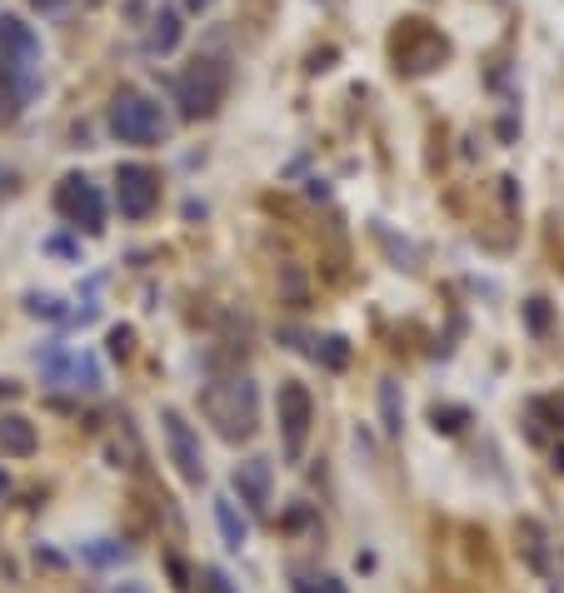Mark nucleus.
Segmentation results:
<instances>
[{"instance_id":"nucleus-1","label":"nucleus","mask_w":564,"mask_h":593,"mask_svg":"<svg viewBox=\"0 0 564 593\" xmlns=\"http://www.w3.org/2000/svg\"><path fill=\"white\" fill-rule=\"evenodd\" d=\"M41 90V41L21 15H0V115H15Z\"/></svg>"},{"instance_id":"nucleus-2","label":"nucleus","mask_w":564,"mask_h":593,"mask_svg":"<svg viewBox=\"0 0 564 593\" xmlns=\"http://www.w3.org/2000/svg\"><path fill=\"white\" fill-rule=\"evenodd\" d=\"M200 410L220 429V439H250L255 419H261V404H255V384L250 379H220V384H210L200 394Z\"/></svg>"},{"instance_id":"nucleus-3","label":"nucleus","mask_w":564,"mask_h":593,"mask_svg":"<svg viewBox=\"0 0 564 593\" xmlns=\"http://www.w3.org/2000/svg\"><path fill=\"white\" fill-rule=\"evenodd\" d=\"M170 130V120H165L161 100H151L145 90H120L115 100H110V135L125 145H155Z\"/></svg>"},{"instance_id":"nucleus-4","label":"nucleus","mask_w":564,"mask_h":593,"mask_svg":"<svg viewBox=\"0 0 564 593\" xmlns=\"http://www.w3.org/2000/svg\"><path fill=\"white\" fill-rule=\"evenodd\" d=\"M225 90H230V70H225L220 60L185 65L180 80H175V100H180V115H185V120H210L220 105H225Z\"/></svg>"},{"instance_id":"nucleus-5","label":"nucleus","mask_w":564,"mask_h":593,"mask_svg":"<svg viewBox=\"0 0 564 593\" xmlns=\"http://www.w3.org/2000/svg\"><path fill=\"white\" fill-rule=\"evenodd\" d=\"M275 414H280V444L285 459H300L305 444H310V429H316V400L300 379H285L280 394H275Z\"/></svg>"},{"instance_id":"nucleus-6","label":"nucleus","mask_w":564,"mask_h":593,"mask_svg":"<svg viewBox=\"0 0 564 593\" xmlns=\"http://www.w3.org/2000/svg\"><path fill=\"white\" fill-rule=\"evenodd\" d=\"M55 210L70 220L76 230H106V200H100V190L86 180V175H66L60 180V190H55Z\"/></svg>"},{"instance_id":"nucleus-7","label":"nucleus","mask_w":564,"mask_h":593,"mask_svg":"<svg viewBox=\"0 0 564 593\" xmlns=\"http://www.w3.org/2000/svg\"><path fill=\"white\" fill-rule=\"evenodd\" d=\"M161 429H165V444H170V465L180 469L185 484H200L206 479V454H200V434L190 429L180 410H161Z\"/></svg>"},{"instance_id":"nucleus-8","label":"nucleus","mask_w":564,"mask_h":593,"mask_svg":"<svg viewBox=\"0 0 564 593\" xmlns=\"http://www.w3.org/2000/svg\"><path fill=\"white\" fill-rule=\"evenodd\" d=\"M161 200V180L151 165H120L115 170V205L125 220H145Z\"/></svg>"},{"instance_id":"nucleus-9","label":"nucleus","mask_w":564,"mask_h":593,"mask_svg":"<svg viewBox=\"0 0 564 593\" xmlns=\"http://www.w3.org/2000/svg\"><path fill=\"white\" fill-rule=\"evenodd\" d=\"M41 369H45V379L51 384H66V389H100V365L90 355H76V349H60V345H51V349H41Z\"/></svg>"},{"instance_id":"nucleus-10","label":"nucleus","mask_w":564,"mask_h":593,"mask_svg":"<svg viewBox=\"0 0 564 593\" xmlns=\"http://www.w3.org/2000/svg\"><path fill=\"white\" fill-rule=\"evenodd\" d=\"M270 459H261V454H255V459H245V465H235V494L245 499L250 508H255V514H265V508H270Z\"/></svg>"},{"instance_id":"nucleus-11","label":"nucleus","mask_w":564,"mask_h":593,"mask_svg":"<svg viewBox=\"0 0 564 593\" xmlns=\"http://www.w3.org/2000/svg\"><path fill=\"white\" fill-rule=\"evenodd\" d=\"M35 449H41L35 424L21 419V414H5V419H0V454H11V459H31Z\"/></svg>"},{"instance_id":"nucleus-12","label":"nucleus","mask_w":564,"mask_h":593,"mask_svg":"<svg viewBox=\"0 0 564 593\" xmlns=\"http://www.w3.org/2000/svg\"><path fill=\"white\" fill-rule=\"evenodd\" d=\"M215 524H220V539H225V549H245V539H250V524L235 514V504L230 499H215Z\"/></svg>"},{"instance_id":"nucleus-13","label":"nucleus","mask_w":564,"mask_h":593,"mask_svg":"<svg viewBox=\"0 0 564 593\" xmlns=\"http://www.w3.org/2000/svg\"><path fill=\"white\" fill-rule=\"evenodd\" d=\"M175 45H180V15L165 11L161 21H155V31L145 35V51H151V55H170Z\"/></svg>"},{"instance_id":"nucleus-14","label":"nucleus","mask_w":564,"mask_h":593,"mask_svg":"<svg viewBox=\"0 0 564 593\" xmlns=\"http://www.w3.org/2000/svg\"><path fill=\"white\" fill-rule=\"evenodd\" d=\"M380 414H385V434H400V424H405V404H400V389L385 379L380 384Z\"/></svg>"},{"instance_id":"nucleus-15","label":"nucleus","mask_w":564,"mask_h":593,"mask_svg":"<svg viewBox=\"0 0 564 593\" xmlns=\"http://www.w3.org/2000/svg\"><path fill=\"white\" fill-rule=\"evenodd\" d=\"M86 559L90 563H115V559H125V549H120V544H110V539H96L86 549Z\"/></svg>"},{"instance_id":"nucleus-16","label":"nucleus","mask_w":564,"mask_h":593,"mask_svg":"<svg viewBox=\"0 0 564 593\" xmlns=\"http://www.w3.org/2000/svg\"><path fill=\"white\" fill-rule=\"evenodd\" d=\"M310 355H325V365L330 369H340V365H345V359H350V349H345V339H325V345H320V349H310Z\"/></svg>"},{"instance_id":"nucleus-17","label":"nucleus","mask_w":564,"mask_h":593,"mask_svg":"<svg viewBox=\"0 0 564 593\" xmlns=\"http://www.w3.org/2000/svg\"><path fill=\"white\" fill-rule=\"evenodd\" d=\"M460 424H465V410H434V429H445V434H455Z\"/></svg>"},{"instance_id":"nucleus-18","label":"nucleus","mask_w":564,"mask_h":593,"mask_svg":"<svg viewBox=\"0 0 564 593\" xmlns=\"http://www.w3.org/2000/svg\"><path fill=\"white\" fill-rule=\"evenodd\" d=\"M300 593H350L340 579H310V583H300Z\"/></svg>"},{"instance_id":"nucleus-19","label":"nucleus","mask_w":564,"mask_h":593,"mask_svg":"<svg viewBox=\"0 0 564 593\" xmlns=\"http://www.w3.org/2000/svg\"><path fill=\"white\" fill-rule=\"evenodd\" d=\"M125 349H131V329H115L110 335V355H125Z\"/></svg>"},{"instance_id":"nucleus-20","label":"nucleus","mask_w":564,"mask_h":593,"mask_svg":"<svg viewBox=\"0 0 564 593\" xmlns=\"http://www.w3.org/2000/svg\"><path fill=\"white\" fill-rule=\"evenodd\" d=\"M530 324H534V329H544V324H550V314H544V300H530Z\"/></svg>"},{"instance_id":"nucleus-21","label":"nucleus","mask_w":564,"mask_h":593,"mask_svg":"<svg viewBox=\"0 0 564 593\" xmlns=\"http://www.w3.org/2000/svg\"><path fill=\"white\" fill-rule=\"evenodd\" d=\"M31 5H35V11H41V15H55V11H66L70 0H31Z\"/></svg>"},{"instance_id":"nucleus-22","label":"nucleus","mask_w":564,"mask_h":593,"mask_svg":"<svg viewBox=\"0 0 564 593\" xmlns=\"http://www.w3.org/2000/svg\"><path fill=\"white\" fill-rule=\"evenodd\" d=\"M185 5H190V11H206V5H210V0H185Z\"/></svg>"},{"instance_id":"nucleus-23","label":"nucleus","mask_w":564,"mask_h":593,"mask_svg":"<svg viewBox=\"0 0 564 593\" xmlns=\"http://www.w3.org/2000/svg\"><path fill=\"white\" fill-rule=\"evenodd\" d=\"M0 190H11V170H0Z\"/></svg>"},{"instance_id":"nucleus-24","label":"nucleus","mask_w":564,"mask_h":593,"mask_svg":"<svg viewBox=\"0 0 564 593\" xmlns=\"http://www.w3.org/2000/svg\"><path fill=\"white\" fill-rule=\"evenodd\" d=\"M5 489H11V479H5V474H0V494H5Z\"/></svg>"}]
</instances>
